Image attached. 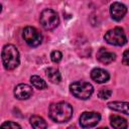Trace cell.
Masks as SVG:
<instances>
[{
    "label": "cell",
    "instance_id": "cell-1",
    "mask_svg": "<svg viewBox=\"0 0 129 129\" xmlns=\"http://www.w3.org/2000/svg\"><path fill=\"white\" fill-rule=\"evenodd\" d=\"M48 116L53 122H67L73 116V107L67 102L53 103L48 108Z\"/></svg>",
    "mask_w": 129,
    "mask_h": 129
},
{
    "label": "cell",
    "instance_id": "cell-2",
    "mask_svg": "<svg viewBox=\"0 0 129 129\" xmlns=\"http://www.w3.org/2000/svg\"><path fill=\"white\" fill-rule=\"evenodd\" d=\"M1 56H2L3 66L8 71L16 69L18 67L19 62H20L19 51H18L17 47L14 46L13 44H6V45H4V47L2 49Z\"/></svg>",
    "mask_w": 129,
    "mask_h": 129
},
{
    "label": "cell",
    "instance_id": "cell-3",
    "mask_svg": "<svg viewBox=\"0 0 129 129\" xmlns=\"http://www.w3.org/2000/svg\"><path fill=\"white\" fill-rule=\"evenodd\" d=\"M70 91L76 98L81 100H87L92 96L94 92V88L90 83L80 81L71 84Z\"/></svg>",
    "mask_w": 129,
    "mask_h": 129
},
{
    "label": "cell",
    "instance_id": "cell-4",
    "mask_svg": "<svg viewBox=\"0 0 129 129\" xmlns=\"http://www.w3.org/2000/svg\"><path fill=\"white\" fill-rule=\"evenodd\" d=\"M59 23L57 13L52 9H45L40 13V24L46 30L54 29Z\"/></svg>",
    "mask_w": 129,
    "mask_h": 129
},
{
    "label": "cell",
    "instance_id": "cell-5",
    "mask_svg": "<svg viewBox=\"0 0 129 129\" xmlns=\"http://www.w3.org/2000/svg\"><path fill=\"white\" fill-rule=\"evenodd\" d=\"M104 39L109 43V44H112V45H124L127 41V38H126V35H125V32L122 28L120 27H115L113 29H110L108 30L105 35H104Z\"/></svg>",
    "mask_w": 129,
    "mask_h": 129
},
{
    "label": "cell",
    "instance_id": "cell-6",
    "mask_svg": "<svg viewBox=\"0 0 129 129\" xmlns=\"http://www.w3.org/2000/svg\"><path fill=\"white\" fill-rule=\"evenodd\" d=\"M23 39L29 46H38L42 41V35L41 33L32 26H26L23 29L22 32Z\"/></svg>",
    "mask_w": 129,
    "mask_h": 129
},
{
    "label": "cell",
    "instance_id": "cell-7",
    "mask_svg": "<svg viewBox=\"0 0 129 129\" xmlns=\"http://www.w3.org/2000/svg\"><path fill=\"white\" fill-rule=\"evenodd\" d=\"M101 120V115L98 112H84L80 116V124L83 128H91L96 126Z\"/></svg>",
    "mask_w": 129,
    "mask_h": 129
},
{
    "label": "cell",
    "instance_id": "cell-8",
    "mask_svg": "<svg viewBox=\"0 0 129 129\" xmlns=\"http://www.w3.org/2000/svg\"><path fill=\"white\" fill-rule=\"evenodd\" d=\"M33 94L32 88L27 84H19L14 89V96L18 100H27Z\"/></svg>",
    "mask_w": 129,
    "mask_h": 129
},
{
    "label": "cell",
    "instance_id": "cell-9",
    "mask_svg": "<svg viewBox=\"0 0 129 129\" xmlns=\"http://www.w3.org/2000/svg\"><path fill=\"white\" fill-rule=\"evenodd\" d=\"M127 12V8L124 4L120 3V2H114L111 6H110V14H111V17L116 20V21H119L121 20L125 14Z\"/></svg>",
    "mask_w": 129,
    "mask_h": 129
},
{
    "label": "cell",
    "instance_id": "cell-10",
    "mask_svg": "<svg viewBox=\"0 0 129 129\" xmlns=\"http://www.w3.org/2000/svg\"><path fill=\"white\" fill-rule=\"evenodd\" d=\"M91 78L93 79V81H95L98 84H103L109 81L110 79V75L107 71L100 69V68H96L93 69L91 72Z\"/></svg>",
    "mask_w": 129,
    "mask_h": 129
},
{
    "label": "cell",
    "instance_id": "cell-11",
    "mask_svg": "<svg viewBox=\"0 0 129 129\" xmlns=\"http://www.w3.org/2000/svg\"><path fill=\"white\" fill-rule=\"evenodd\" d=\"M115 58H116V54L112 51L107 50L104 47H101L97 52V59L104 64L111 63L113 60H115Z\"/></svg>",
    "mask_w": 129,
    "mask_h": 129
},
{
    "label": "cell",
    "instance_id": "cell-12",
    "mask_svg": "<svg viewBox=\"0 0 129 129\" xmlns=\"http://www.w3.org/2000/svg\"><path fill=\"white\" fill-rule=\"evenodd\" d=\"M108 108H110L113 111H117L129 115V102H119V101L110 102L108 103Z\"/></svg>",
    "mask_w": 129,
    "mask_h": 129
},
{
    "label": "cell",
    "instance_id": "cell-13",
    "mask_svg": "<svg viewBox=\"0 0 129 129\" xmlns=\"http://www.w3.org/2000/svg\"><path fill=\"white\" fill-rule=\"evenodd\" d=\"M45 74H46L47 79L53 84H58L61 81V76H60V73L57 69L48 68L45 70Z\"/></svg>",
    "mask_w": 129,
    "mask_h": 129
},
{
    "label": "cell",
    "instance_id": "cell-14",
    "mask_svg": "<svg viewBox=\"0 0 129 129\" xmlns=\"http://www.w3.org/2000/svg\"><path fill=\"white\" fill-rule=\"evenodd\" d=\"M110 124L112 127L116 128V129H123L127 127V121L126 119L117 116V115H113L110 117Z\"/></svg>",
    "mask_w": 129,
    "mask_h": 129
},
{
    "label": "cell",
    "instance_id": "cell-15",
    "mask_svg": "<svg viewBox=\"0 0 129 129\" xmlns=\"http://www.w3.org/2000/svg\"><path fill=\"white\" fill-rule=\"evenodd\" d=\"M29 121H30V125L35 129H44L47 127V124L44 121V119L39 116H36V115L31 116Z\"/></svg>",
    "mask_w": 129,
    "mask_h": 129
},
{
    "label": "cell",
    "instance_id": "cell-16",
    "mask_svg": "<svg viewBox=\"0 0 129 129\" xmlns=\"http://www.w3.org/2000/svg\"><path fill=\"white\" fill-rule=\"evenodd\" d=\"M30 83L32 84L33 87H35L38 90H44L46 89L47 85L45 83V81H43L40 77L38 76H31L30 77Z\"/></svg>",
    "mask_w": 129,
    "mask_h": 129
},
{
    "label": "cell",
    "instance_id": "cell-17",
    "mask_svg": "<svg viewBox=\"0 0 129 129\" xmlns=\"http://www.w3.org/2000/svg\"><path fill=\"white\" fill-rule=\"evenodd\" d=\"M112 95V91L109 89V88H102L99 92H98V96L100 99H103V100H106L108 98H110Z\"/></svg>",
    "mask_w": 129,
    "mask_h": 129
},
{
    "label": "cell",
    "instance_id": "cell-18",
    "mask_svg": "<svg viewBox=\"0 0 129 129\" xmlns=\"http://www.w3.org/2000/svg\"><path fill=\"white\" fill-rule=\"evenodd\" d=\"M50 58L53 62H59L62 58V54L60 51L58 50H53L51 53H50Z\"/></svg>",
    "mask_w": 129,
    "mask_h": 129
},
{
    "label": "cell",
    "instance_id": "cell-19",
    "mask_svg": "<svg viewBox=\"0 0 129 129\" xmlns=\"http://www.w3.org/2000/svg\"><path fill=\"white\" fill-rule=\"evenodd\" d=\"M2 128H21V126L15 122H12V121H7L5 123H3L1 125Z\"/></svg>",
    "mask_w": 129,
    "mask_h": 129
},
{
    "label": "cell",
    "instance_id": "cell-20",
    "mask_svg": "<svg viewBox=\"0 0 129 129\" xmlns=\"http://www.w3.org/2000/svg\"><path fill=\"white\" fill-rule=\"evenodd\" d=\"M122 61L125 66H129V49H126L123 53V57H122Z\"/></svg>",
    "mask_w": 129,
    "mask_h": 129
}]
</instances>
